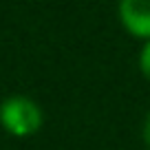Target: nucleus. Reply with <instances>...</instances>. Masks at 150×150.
I'll return each instance as SVG.
<instances>
[{"mask_svg": "<svg viewBox=\"0 0 150 150\" xmlns=\"http://www.w3.org/2000/svg\"><path fill=\"white\" fill-rule=\"evenodd\" d=\"M0 124L13 137H31L42 126V110L24 95H11L0 104Z\"/></svg>", "mask_w": 150, "mask_h": 150, "instance_id": "obj_1", "label": "nucleus"}, {"mask_svg": "<svg viewBox=\"0 0 150 150\" xmlns=\"http://www.w3.org/2000/svg\"><path fill=\"white\" fill-rule=\"evenodd\" d=\"M144 141H146V146L150 148V112L146 115V122H144Z\"/></svg>", "mask_w": 150, "mask_h": 150, "instance_id": "obj_4", "label": "nucleus"}, {"mask_svg": "<svg viewBox=\"0 0 150 150\" xmlns=\"http://www.w3.org/2000/svg\"><path fill=\"white\" fill-rule=\"evenodd\" d=\"M139 69H141V73L150 80V40H146V44L139 51Z\"/></svg>", "mask_w": 150, "mask_h": 150, "instance_id": "obj_3", "label": "nucleus"}, {"mask_svg": "<svg viewBox=\"0 0 150 150\" xmlns=\"http://www.w3.org/2000/svg\"><path fill=\"white\" fill-rule=\"evenodd\" d=\"M117 11L130 35L150 40V0H119Z\"/></svg>", "mask_w": 150, "mask_h": 150, "instance_id": "obj_2", "label": "nucleus"}]
</instances>
